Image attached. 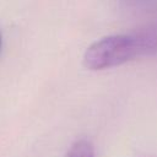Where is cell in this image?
<instances>
[{"mask_svg": "<svg viewBox=\"0 0 157 157\" xmlns=\"http://www.w3.org/2000/svg\"><path fill=\"white\" fill-rule=\"evenodd\" d=\"M157 50V31L113 34L92 43L83 54V66L92 71L123 65L137 56Z\"/></svg>", "mask_w": 157, "mask_h": 157, "instance_id": "obj_1", "label": "cell"}, {"mask_svg": "<svg viewBox=\"0 0 157 157\" xmlns=\"http://www.w3.org/2000/svg\"><path fill=\"white\" fill-rule=\"evenodd\" d=\"M65 157H94L93 146L87 139H78L71 145Z\"/></svg>", "mask_w": 157, "mask_h": 157, "instance_id": "obj_2", "label": "cell"}]
</instances>
